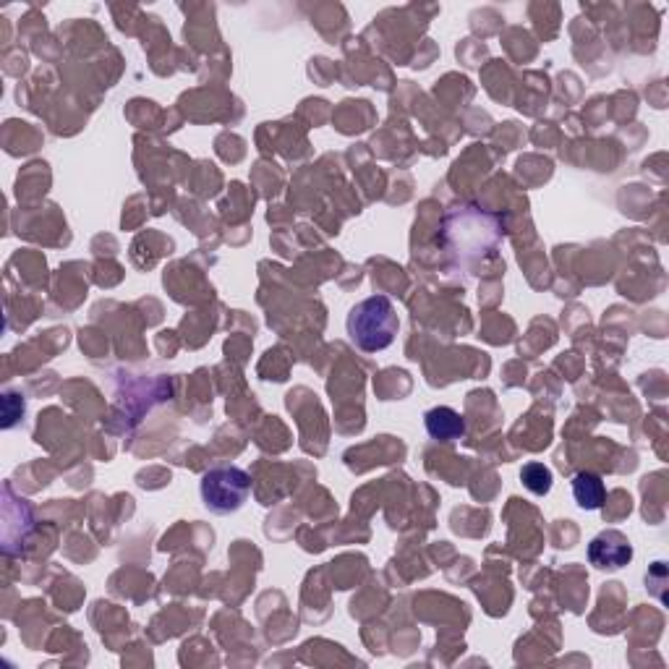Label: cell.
Here are the masks:
<instances>
[{"label": "cell", "instance_id": "obj_1", "mask_svg": "<svg viewBox=\"0 0 669 669\" xmlns=\"http://www.w3.org/2000/svg\"><path fill=\"white\" fill-rule=\"evenodd\" d=\"M400 319L390 296H369L353 306L345 319V332L351 343L364 353H379L395 343Z\"/></svg>", "mask_w": 669, "mask_h": 669}, {"label": "cell", "instance_id": "obj_2", "mask_svg": "<svg viewBox=\"0 0 669 669\" xmlns=\"http://www.w3.org/2000/svg\"><path fill=\"white\" fill-rule=\"evenodd\" d=\"M199 494L210 513H238L251 497V476L238 466L210 468L199 481Z\"/></svg>", "mask_w": 669, "mask_h": 669}, {"label": "cell", "instance_id": "obj_3", "mask_svg": "<svg viewBox=\"0 0 669 669\" xmlns=\"http://www.w3.org/2000/svg\"><path fill=\"white\" fill-rule=\"evenodd\" d=\"M633 560V547H630L628 536L609 528L599 536L588 541V562L599 570H622Z\"/></svg>", "mask_w": 669, "mask_h": 669}, {"label": "cell", "instance_id": "obj_4", "mask_svg": "<svg viewBox=\"0 0 669 669\" xmlns=\"http://www.w3.org/2000/svg\"><path fill=\"white\" fill-rule=\"evenodd\" d=\"M424 426L434 442H458L466 437V419L450 406L429 408L424 413Z\"/></svg>", "mask_w": 669, "mask_h": 669}, {"label": "cell", "instance_id": "obj_5", "mask_svg": "<svg viewBox=\"0 0 669 669\" xmlns=\"http://www.w3.org/2000/svg\"><path fill=\"white\" fill-rule=\"evenodd\" d=\"M573 497L575 505L581 510H602L607 502V487H604L602 476L594 471H581L573 476Z\"/></svg>", "mask_w": 669, "mask_h": 669}, {"label": "cell", "instance_id": "obj_6", "mask_svg": "<svg viewBox=\"0 0 669 669\" xmlns=\"http://www.w3.org/2000/svg\"><path fill=\"white\" fill-rule=\"evenodd\" d=\"M521 481L523 487L528 489L536 497H547L552 492V481H555V474H552V468L544 466V463H526L521 471Z\"/></svg>", "mask_w": 669, "mask_h": 669}, {"label": "cell", "instance_id": "obj_7", "mask_svg": "<svg viewBox=\"0 0 669 669\" xmlns=\"http://www.w3.org/2000/svg\"><path fill=\"white\" fill-rule=\"evenodd\" d=\"M19 403H24V395H21L19 398V392H6V395H3V426H6V429H11V426H16V421L19 419H24V411H27V408L24 406H19Z\"/></svg>", "mask_w": 669, "mask_h": 669}]
</instances>
